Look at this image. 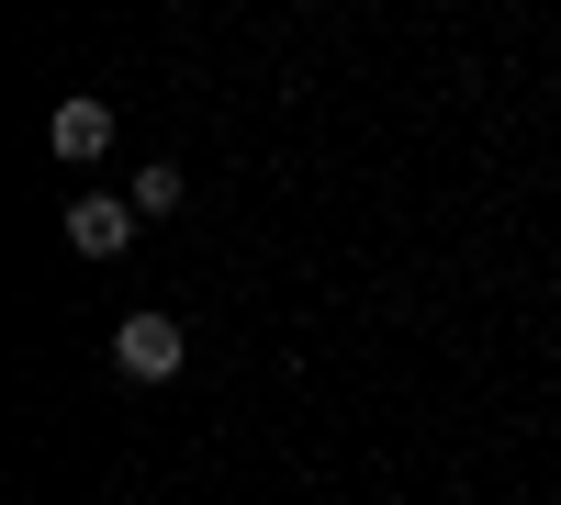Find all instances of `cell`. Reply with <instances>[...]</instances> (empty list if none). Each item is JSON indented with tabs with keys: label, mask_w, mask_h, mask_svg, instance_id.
Returning <instances> with one entry per match:
<instances>
[{
	"label": "cell",
	"mask_w": 561,
	"mask_h": 505,
	"mask_svg": "<svg viewBox=\"0 0 561 505\" xmlns=\"http://www.w3.org/2000/svg\"><path fill=\"white\" fill-rule=\"evenodd\" d=\"M45 147H57V158H102L113 147V102H102V90H68V102L45 113Z\"/></svg>",
	"instance_id": "3"
},
{
	"label": "cell",
	"mask_w": 561,
	"mask_h": 505,
	"mask_svg": "<svg viewBox=\"0 0 561 505\" xmlns=\"http://www.w3.org/2000/svg\"><path fill=\"white\" fill-rule=\"evenodd\" d=\"M135 225H147L135 203H113V192H79V203H68V248H79V259H124V248H135Z\"/></svg>",
	"instance_id": "2"
},
{
	"label": "cell",
	"mask_w": 561,
	"mask_h": 505,
	"mask_svg": "<svg viewBox=\"0 0 561 505\" xmlns=\"http://www.w3.org/2000/svg\"><path fill=\"white\" fill-rule=\"evenodd\" d=\"M113 359H124V382H180L192 337H180V314H124V326H113Z\"/></svg>",
	"instance_id": "1"
},
{
	"label": "cell",
	"mask_w": 561,
	"mask_h": 505,
	"mask_svg": "<svg viewBox=\"0 0 561 505\" xmlns=\"http://www.w3.org/2000/svg\"><path fill=\"white\" fill-rule=\"evenodd\" d=\"M135 214H180V169L169 158H147V169H135V192H124Z\"/></svg>",
	"instance_id": "4"
}]
</instances>
